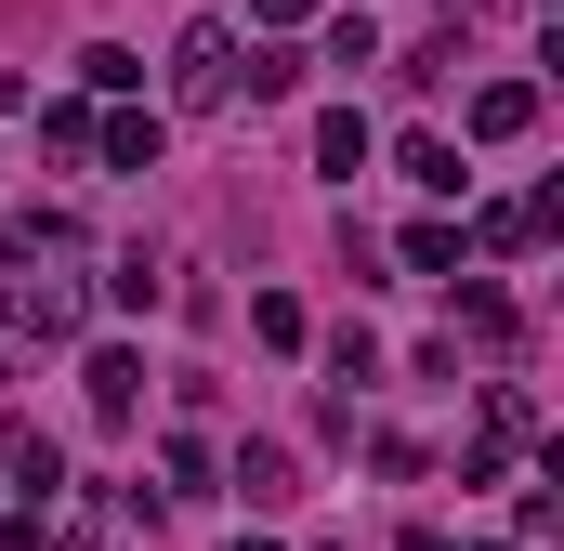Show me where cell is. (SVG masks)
<instances>
[{
	"label": "cell",
	"mask_w": 564,
	"mask_h": 551,
	"mask_svg": "<svg viewBox=\"0 0 564 551\" xmlns=\"http://www.w3.org/2000/svg\"><path fill=\"white\" fill-rule=\"evenodd\" d=\"M237 93V40L224 26H184V106H224Z\"/></svg>",
	"instance_id": "6da1fadb"
},
{
	"label": "cell",
	"mask_w": 564,
	"mask_h": 551,
	"mask_svg": "<svg viewBox=\"0 0 564 551\" xmlns=\"http://www.w3.org/2000/svg\"><path fill=\"white\" fill-rule=\"evenodd\" d=\"M525 119H539V93H525V79H486V93H473V144H512Z\"/></svg>",
	"instance_id": "7a4b0ae2"
},
{
	"label": "cell",
	"mask_w": 564,
	"mask_h": 551,
	"mask_svg": "<svg viewBox=\"0 0 564 551\" xmlns=\"http://www.w3.org/2000/svg\"><path fill=\"white\" fill-rule=\"evenodd\" d=\"M315 171H341V184L368 171V119H355V106H328V119H315Z\"/></svg>",
	"instance_id": "3957f363"
},
{
	"label": "cell",
	"mask_w": 564,
	"mask_h": 551,
	"mask_svg": "<svg viewBox=\"0 0 564 551\" xmlns=\"http://www.w3.org/2000/svg\"><path fill=\"white\" fill-rule=\"evenodd\" d=\"M132 395H144V355H119V342H106V355H93V408L132 420Z\"/></svg>",
	"instance_id": "277c9868"
},
{
	"label": "cell",
	"mask_w": 564,
	"mask_h": 551,
	"mask_svg": "<svg viewBox=\"0 0 564 551\" xmlns=\"http://www.w3.org/2000/svg\"><path fill=\"white\" fill-rule=\"evenodd\" d=\"M13 315H26V328H79V289H66V276H26Z\"/></svg>",
	"instance_id": "5b68a950"
},
{
	"label": "cell",
	"mask_w": 564,
	"mask_h": 551,
	"mask_svg": "<svg viewBox=\"0 0 564 551\" xmlns=\"http://www.w3.org/2000/svg\"><path fill=\"white\" fill-rule=\"evenodd\" d=\"M408 184H433V197H459L473 171H459V144H433V132H408Z\"/></svg>",
	"instance_id": "8992f818"
},
{
	"label": "cell",
	"mask_w": 564,
	"mask_h": 551,
	"mask_svg": "<svg viewBox=\"0 0 564 551\" xmlns=\"http://www.w3.org/2000/svg\"><path fill=\"white\" fill-rule=\"evenodd\" d=\"M237 486L250 499H289V446H237Z\"/></svg>",
	"instance_id": "52a82bcc"
},
{
	"label": "cell",
	"mask_w": 564,
	"mask_h": 551,
	"mask_svg": "<svg viewBox=\"0 0 564 551\" xmlns=\"http://www.w3.org/2000/svg\"><path fill=\"white\" fill-rule=\"evenodd\" d=\"M106 158L119 171H158V119H106Z\"/></svg>",
	"instance_id": "ba28073f"
},
{
	"label": "cell",
	"mask_w": 564,
	"mask_h": 551,
	"mask_svg": "<svg viewBox=\"0 0 564 551\" xmlns=\"http://www.w3.org/2000/svg\"><path fill=\"white\" fill-rule=\"evenodd\" d=\"M250 13H263V26H302V13H315V0H250Z\"/></svg>",
	"instance_id": "9c48e42d"
},
{
	"label": "cell",
	"mask_w": 564,
	"mask_h": 551,
	"mask_svg": "<svg viewBox=\"0 0 564 551\" xmlns=\"http://www.w3.org/2000/svg\"><path fill=\"white\" fill-rule=\"evenodd\" d=\"M237 551H276V539H237Z\"/></svg>",
	"instance_id": "30bf717a"
}]
</instances>
